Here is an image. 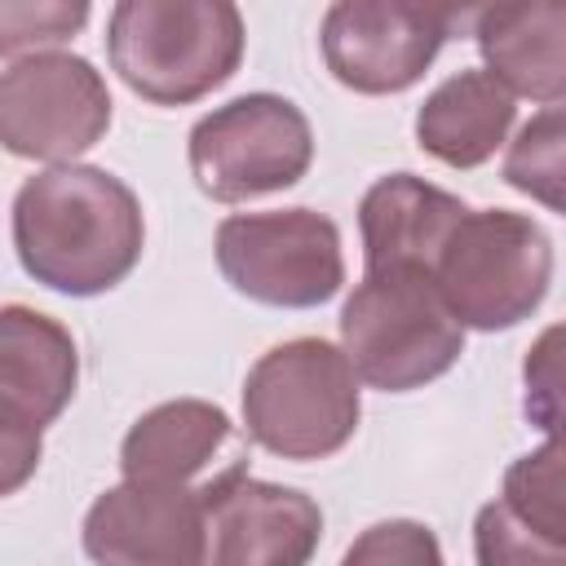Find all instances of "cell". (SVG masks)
Here are the masks:
<instances>
[{
  "label": "cell",
  "mask_w": 566,
  "mask_h": 566,
  "mask_svg": "<svg viewBox=\"0 0 566 566\" xmlns=\"http://www.w3.org/2000/svg\"><path fill=\"white\" fill-rule=\"evenodd\" d=\"M146 248L133 186L93 164H49L13 195V252L22 270L62 296L119 287Z\"/></svg>",
  "instance_id": "obj_1"
},
{
  "label": "cell",
  "mask_w": 566,
  "mask_h": 566,
  "mask_svg": "<svg viewBox=\"0 0 566 566\" xmlns=\"http://www.w3.org/2000/svg\"><path fill=\"white\" fill-rule=\"evenodd\" d=\"M239 0H115L106 22L111 71L150 106H190L243 62Z\"/></svg>",
  "instance_id": "obj_2"
},
{
  "label": "cell",
  "mask_w": 566,
  "mask_h": 566,
  "mask_svg": "<svg viewBox=\"0 0 566 566\" xmlns=\"http://www.w3.org/2000/svg\"><path fill=\"white\" fill-rule=\"evenodd\" d=\"M340 349L380 394H407L447 376L464 354V327L447 310L424 265H367L363 283L340 305Z\"/></svg>",
  "instance_id": "obj_3"
},
{
  "label": "cell",
  "mask_w": 566,
  "mask_h": 566,
  "mask_svg": "<svg viewBox=\"0 0 566 566\" xmlns=\"http://www.w3.org/2000/svg\"><path fill=\"white\" fill-rule=\"evenodd\" d=\"M363 416L358 376L323 336H292L265 349L243 380V429L279 460L336 455Z\"/></svg>",
  "instance_id": "obj_4"
},
{
  "label": "cell",
  "mask_w": 566,
  "mask_h": 566,
  "mask_svg": "<svg viewBox=\"0 0 566 566\" xmlns=\"http://www.w3.org/2000/svg\"><path fill=\"white\" fill-rule=\"evenodd\" d=\"M460 327L509 332L531 318L553 283V239L509 208H464L429 265Z\"/></svg>",
  "instance_id": "obj_5"
},
{
  "label": "cell",
  "mask_w": 566,
  "mask_h": 566,
  "mask_svg": "<svg viewBox=\"0 0 566 566\" xmlns=\"http://www.w3.org/2000/svg\"><path fill=\"white\" fill-rule=\"evenodd\" d=\"M195 186L212 203H248L296 186L314 164V128L305 111L279 93H243L186 137Z\"/></svg>",
  "instance_id": "obj_6"
},
{
  "label": "cell",
  "mask_w": 566,
  "mask_h": 566,
  "mask_svg": "<svg viewBox=\"0 0 566 566\" xmlns=\"http://www.w3.org/2000/svg\"><path fill=\"white\" fill-rule=\"evenodd\" d=\"M217 270L248 301L314 310L345 283L340 230L314 208L230 212L217 226Z\"/></svg>",
  "instance_id": "obj_7"
},
{
  "label": "cell",
  "mask_w": 566,
  "mask_h": 566,
  "mask_svg": "<svg viewBox=\"0 0 566 566\" xmlns=\"http://www.w3.org/2000/svg\"><path fill=\"white\" fill-rule=\"evenodd\" d=\"M111 128L102 71L62 49H40L0 71V150L35 164H71Z\"/></svg>",
  "instance_id": "obj_8"
},
{
  "label": "cell",
  "mask_w": 566,
  "mask_h": 566,
  "mask_svg": "<svg viewBox=\"0 0 566 566\" xmlns=\"http://www.w3.org/2000/svg\"><path fill=\"white\" fill-rule=\"evenodd\" d=\"M80 535L84 553L102 566H199L208 562L203 491L124 478L88 504Z\"/></svg>",
  "instance_id": "obj_9"
},
{
  "label": "cell",
  "mask_w": 566,
  "mask_h": 566,
  "mask_svg": "<svg viewBox=\"0 0 566 566\" xmlns=\"http://www.w3.org/2000/svg\"><path fill=\"white\" fill-rule=\"evenodd\" d=\"M203 491L208 557L217 566H301L323 539V509L296 486L252 478L243 464Z\"/></svg>",
  "instance_id": "obj_10"
},
{
  "label": "cell",
  "mask_w": 566,
  "mask_h": 566,
  "mask_svg": "<svg viewBox=\"0 0 566 566\" xmlns=\"http://www.w3.org/2000/svg\"><path fill=\"white\" fill-rule=\"evenodd\" d=\"M318 44L336 84L385 97L420 84L447 40L411 0H332Z\"/></svg>",
  "instance_id": "obj_11"
},
{
  "label": "cell",
  "mask_w": 566,
  "mask_h": 566,
  "mask_svg": "<svg viewBox=\"0 0 566 566\" xmlns=\"http://www.w3.org/2000/svg\"><path fill=\"white\" fill-rule=\"evenodd\" d=\"M75 380V336L44 310L0 305V402L44 429L71 407Z\"/></svg>",
  "instance_id": "obj_12"
},
{
  "label": "cell",
  "mask_w": 566,
  "mask_h": 566,
  "mask_svg": "<svg viewBox=\"0 0 566 566\" xmlns=\"http://www.w3.org/2000/svg\"><path fill=\"white\" fill-rule=\"evenodd\" d=\"M482 71L495 75L513 97L557 106L566 88V0H504L478 27Z\"/></svg>",
  "instance_id": "obj_13"
},
{
  "label": "cell",
  "mask_w": 566,
  "mask_h": 566,
  "mask_svg": "<svg viewBox=\"0 0 566 566\" xmlns=\"http://www.w3.org/2000/svg\"><path fill=\"white\" fill-rule=\"evenodd\" d=\"M517 124V97L482 66L442 80L416 111V146L447 168L486 164Z\"/></svg>",
  "instance_id": "obj_14"
},
{
  "label": "cell",
  "mask_w": 566,
  "mask_h": 566,
  "mask_svg": "<svg viewBox=\"0 0 566 566\" xmlns=\"http://www.w3.org/2000/svg\"><path fill=\"white\" fill-rule=\"evenodd\" d=\"M464 199L416 177V172H389L380 177L363 203H358V230H363V265H433L442 239L464 217Z\"/></svg>",
  "instance_id": "obj_15"
},
{
  "label": "cell",
  "mask_w": 566,
  "mask_h": 566,
  "mask_svg": "<svg viewBox=\"0 0 566 566\" xmlns=\"http://www.w3.org/2000/svg\"><path fill=\"white\" fill-rule=\"evenodd\" d=\"M230 438V416L203 398H168L133 420L119 442V473L142 482H190Z\"/></svg>",
  "instance_id": "obj_16"
},
{
  "label": "cell",
  "mask_w": 566,
  "mask_h": 566,
  "mask_svg": "<svg viewBox=\"0 0 566 566\" xmlns=\"http://www.w3.org/2000/svg\"><path fill=\"white\" fill-rule=\"evenodd\" d=\"M566 473H562V438L548 433L544 447L513 460L504 473L500 509L548 553L566 557Z\"/></svg>",
  "instance_id": "obj_17"
},
{
  "label": "cell",
  "mask_w": 566,
  "mask_h": 566,
  "mask_svg": "<svg viewBox=\"0 0 566 566\" xmlns=\"http://www.w3.org/2000/svg\"><path fill=\"white\" fill-rule=\"evenodd\" d=\"M504 181L548 212H562V106H544L517 128L504 155Z\"/></svg>",
  "instance_id": "obj_18"
},
{
  "label": "cell",
  "mask_w": 566,
  "mask_h": 566,
  "mask_svg": "<svg viewBox=\"0 0 566 566\" xmlns=\"http://www.w3.org/2000/svg\"><path fill=\"white\" fill-rule=\"evenodd\" d=\"M93 0H0V57L40 53L84 31Z\"/></svg>",
  "instance_id": "obj_19"
},
{
  "label": "cell",
  "mask_w": 566,
  "mask_h": 566,
  "mask_svg": "<svg viewBox=\"0 0 566 566\" xmlns=\"http://www.w3.org/2000/svg\"><path fill=\"white\" fill-rule=\"evenodd\" d=\"M345 562H376V566H438L442 548L433 539L429 526L394 517V522H376L363 531V539H354L345 548Z\"/></svg>",
  "instance_id": "obj_20"
},
{
  "label": "cell",
  "mask_w": 566,
  "mask_h": 566,
  "mask_svg": "<svg viewBox=\"0 0 566 566\" xmlns=\"http://www.w3.org/2000/svg\"><path fill=\"white\" fill-rule=\"evenodd\" d=\"M473 544H478V562L482 566H562L566 557L548 553L539 539H531L504 509L500 500L482 504L478 522H473Z\"/></svg>",
  "instance_id": "obj_21"
},
{
  "label": "cell",
  "mask_w": 566,
  "mask_h": 566,
  "mask_svg": "<svg viewBox=\"0 0 566 566\" xmlns=\"http://www.w3.org/2000/svg\"><path fill=\"white\" fill-rule=\"evenodd\" d=\"M40 433H44L40 424H31L27 416H18V411H9L0 402V500L22 491L35 478L40 455H44V438Z\"/></svg>",
  "instance_id": "obj_22"
},
{
  "label": "cell",
  "mask_w": 566,
  "mask_h": 566,
  "mask_svg": "<svg viewBox=\"0 0 566 566\" xmlns=\"http://www.w3.org/2000/svg\"><path fill=\"white\" fill-rule=\"evenodd\" d=\"M557 327H548L544 336H539V345L531 349V358H526V416L539 424V429H548V433H557V411H562V394H557Z\"/></svg>",
  "instance_id": "obj_23"
},
{
  "label": "cell",
  "mask_w": 566,
  "mask_h": 566,
  "mask_svg": "<svg viewBox=\"0 0 566 566\" xmlns=\"http://www.w3.org/2000/svg\"><path fill=\"white\" fill-rule=\"evenodd\" d=\"M442 40H473L504 0H411Z\"/></svg>",
  "instance_id": "obj_24"
}]
</instances>
